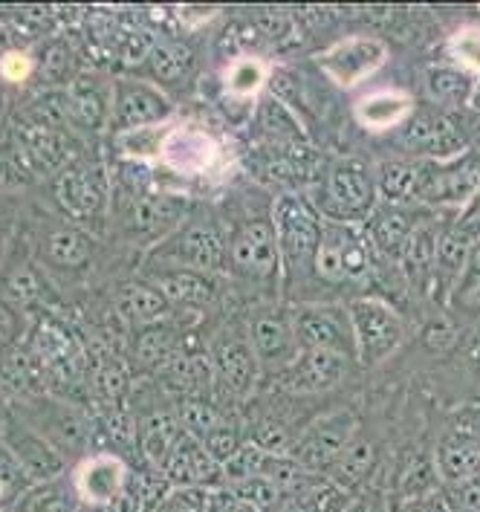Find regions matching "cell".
Here are the masks:
<instances>
[{
  "label": "cell",
  "mask_w": 480,
  "mask_h": 512,
  "mask_svg": "<svg viewBox=\"0 0 480 512\" xmlns=\"http://www.w3.org/2000/svg\"><path fill=\"white\" fill-rule=\"evenodd\" d=\"M376 171L359 157H339L327 165L313 206L330 223H368L376 215Z\"/></svg>",
  "instance_id": "6da1fadb"
},
{
  "label": "cell",
  "mask_w": 480,
  "mask_h": 512,
  "mask_svg": "<svg viewBox=\"0 0 480 512\" xmlns=\"http://www.w3.org/2000/svg\"><path fill=\"white\" fill-rule=\"evenodd\" d=\"M272 226L278 235L281 264L287 278L316 272V258L324 241V217L316 212V206L295 191H284L275 197Z\"/></svg>",
  "instance_id": "7a4b0ae2"
},
{
  "label": "cell",
  "mask_w": 480,
  "mask_h": 512,
  "mask_svg": "<svg viewBox=\"0 0 480 512\" xmlns=\"http://www.w3.org/2000/svg\"><path fill=\"white\" fill-rule=\"evenodd\" d=\"M12 411L41 437H47L64 458L84 460V449L90 446V420L79 405L38 394L29 400H15Z\"/></svg>",
  "instance_id": "3957f363"
},
{
  "label": "cell",
  "mask_w": 480,
  "mask_h": 512,
  "mask_svg": "<svg viewBox=\"0 0 480 512\" xmlns=\"http://www.w3.org/2000/svg\"><path fill=\"white\" fill-rule=\"evenodd\" d=\"M356 434H359L356 414L347 408H339V411L316 417L304 432L298 434L290 455L304 469H310L316 475H330V469L345 455V449L356 440Z\"/></svg>",
  "instance_id": "277c9868"
},
{
  "label": "cell",
  "mask_w": 480,
  "mask_h": 512,
  "mask_svg": "<svg viewBox=\"0 0 480 512\" xmlns=\"http://www.w3.org/2000/svg\"><path fill=\"white\" fill-rule=\"evenodd\" d=\"M350 322L356 333V359L362 365H379L400 348L405 324L402 316L382 298H359L350 307Z\"/></svg>",
  "instance_id": "5b68a950"
},
{
  "label": "cell",
  "mask_w": 480,
  "mask_h": 512,
  "mask_svg": "<svg viewBox=\"0 0 480 512\" xmlns=\"http://www.w3.org/2000/svg\"><path fill=\"white\" fill-rule=\"evenodd\" d=\"M174 105L157 84L139 79L113 81V108H110V125L119 134H134L145 128L165 125L171 119Z\"/></svg>",
  "instance_id": "8992f818"
},
{
  "label": "cell",
  "mask_w": 480,
  "mask_h": 512,
  "mask_svg": "<svg viewBox=\"0 0 480 512\" xmlns=\"http://www.w3.org/2000/svg\"><path fill=\"white\" fill-rule=\"evenodd\" d=\"M157 255L168 258L174 270L217 272L226 264V241L212 220H186L168 241L157 246Z\"/></svg>",
  "instance_id": "52a82bcc"
},
{
  "label": "cell",
  "mask_w": 480,
  "mask_h": 512,
  "mask_svg": "<svg viewBox=\"0 0 480 512\" xmlns=\"http://www.w3.org/2000/svg\"><path fill=\"white\" fill-rule=\"evenodd\" d=\"M480 194V168L466 157L420 162L417 200L426 206H469Z\"/></svg>",
  "instance_id": "ba28073f"
},
{
  "label": "cell",
  "mask_w": 480,
  "mask_h": 512,
  "mask_svg": "<svg viewBox=\"0 0 480 512\" xmlns=\"http://www.w3.org/2000/svg\"><path fill=\"white\" fill-rule=\"evenodd\" d=\"M229 261L243 278H252L258 284H275L284 264L272 220L243 223L229 243Z\"/></svg>",
  "instance_id": "9c48e42d"
},
{
  "label": "cell",
  "mask_w": 480,
  "mask_h": 512,
  "mask_svg": "<svg viewBox=\"0 0 480 512\" xmlns=\"http://www.w3.org/2000/svg\"><path fill=\"white\" fill-rule=\"evenodd\" d=\"M434 466L443 486L460 484L480 472V411H460L437 440Z\"/></svg>",
  "instance_id": "30bf717a"
},
{
  "label": "cell",
  "mask_w": 480,
  "mask_h": 512,
  "mask_svg": "<svg viewBox=\"0 0 480 512\" xmlns=\"http://www.w3.org/2000/svg\"><path fill=\"white\" fill-rule=\"evenodd\" d=\"M3 449L27 469V475L35 481V486L64 478L67 463H70L47 437H41L9 408L3 414Z\"/></svg>",
  "instance_id": "8fae6325"
},
{
  "label": "cell",
  "mask_w": 480,
  "mask_h": 512,
  "mask_svg": "<svg viewBox=\"0 0 480 512\" xmlns=\"http://www.w3.org/2000/svg\"><path fill=\"white\" fill-rule=\"evenodd\" d=\"M295 339L301 351H333L342 356H356V333L350 322V310L307 304L293 310Z\"/></svg>",
  "instance_id": "7c38bea8"
},
{
  "label": "cell",
  "mask_w": 480,
  "mask_h": 512,
  "mask_svg": "<svg viewBox=\"0 0 480 512\" xmlns=\"http://www.w3.org/2000/svg\"><path fill=\"white\" fill-rule=\"evenodd\" d=\"M131 463L113 452H96L76 463L73 484L79 492L81 504L93 510H107L113 501H119L131 484Z\"/></svg>",
  "instance_id": "4fadbf2b"
},
{
  "label": "cell",
  "mask_w": 480,
  "mask_h": 512,
  "mask_svg": "<svg viewBox=\"0 0 480 512\" xmlns=\"http://www.w3.org/2000/svg\"><path fill=\"white\" fill-rule=\"evenodd\" d=\"M402 148L426 160L449 162L466 157V134L449 113L414 110L402 131Z\"/></svg>",
  "instance_id": "5bb4252c"
},
{
  "label": "cell",
  "mask_w": 480,
  "mask_h": 512,
  "mask_svg": "<svg viewBox=\"0 0 480 512\" xmlns=\"http://www.w3.org/2000/svg\"><path fill=\"white\" fill-rule=\"evenodd\" d=\"M212 362L217 382L235 397V400H246L261 377V359L252 348V339L246 330L229 327L212 348Z\"/></svg>",
  "instance_id": "9a60e30c"
},
{
  "label": "cell",
  "mask_w": 480,
  "mask_h": 512,
  "mask_svg": "<svg viewBox=\"0 0 480 512\" xmlns=\"http://www.w3.org/2000/svg\"><path fill=\"white\" fill-rule=\"evenodd\" d=\"M388 61V47L379 38H347L333 44L327 53L319 55V67L336 81L339 87H356L368 81L376 70H382Z\"/></svg>",
  "instance_id": "2e32d148"
},
{
  "label": "cell",
  "mask_w": 480,
  "mask_h": 512,
  "mask_svg": "<svg viewBox=\"0 0 480 512\" xmlns=\"http://www.w3.org/2000/svg\"><path fill=\"white\" fill-rule=\"evenodd\" d=\"M249 339L261 359V368H267V371L284 374L295 362V356L301 353L298 339H295L293 310L267 307V310L255 313L249 322Z\"/></svg>",
  "instance_id": "e0dca14e"
},
{
  "label": "cell",
  "mask_w": 480,
  "mask_h": 512,
  "mask_svg": "<svg viewBox=\"0 0 480 512\" xmlns=\"http://www.w3.org/2000/svg\"><path fill=\"white\" fill-rule=\"evenodd\" d=\"M160 472L165 475V481L174 486V489H223L226 478H223V466L206 452V446L186 434L174 449L171 455L165 458L160 466Z\"/></svg>",
  "instance_id": "ac0fdd59"
},
{
  "label": "cell",
  "mask_w": 480,
  "mask_h": 512,
  "mask_svg": "<svg viewBox=\"0 0 480 512\" xmlns=\"http://www.w3.org/2000/svg\"><path fill=\"white\" fill-rule=\"evenodd\" d=\"M55 197L73 217H96L105 209L107 183L96 165H70L55 180Z\"/></svg>",
  "instance_id": "d6986e66"
},
{
  "label": "cell",
  "mask_w": 480,
  "mask_h": 512,
  "mask_svg": "<svg viewBox=\"0 0 480 512\" xmlns=\"http://www.w3.org/2000/svg\"><path fill=\"white\" fill-rule=\"evenodd\" d=\"M347 374V356L333 351H301L281 374V388L290 394H316L339 385Z\"/></svg>",
  "instance_id": "ffe728a7"
},
{
  "label": "cell",
  "mask_w": 480,
  "mask_h": 512,
  "mask_svg": "<svg viewBox=\"0 0 480 512\" xmlns=\"http://www.w3.org/2000/svg\"><path fill=\"white\" fill-rule=\"evenodd\" d=\"M188 200L183 194H148L136 200L134 229L148 241H168L186 223Z\"/></svg>",
  "instance_id": "44dd1931"
},
{
  "label": "cell",
  "mask_w": 480,
  "mask_h": 512,
  "mask_svg": "<svg viewBox=\"0 0 480 512\" xmlns=\"http://www.w3.org/2000/svg\"><path fill=\"white\" fill-rule=\"evenodd\" d=\"M417 229H420V220L417 217L411 215V212H405V209L391 206L385 212H376L368 220L365 235H368V241H371V246H374L379 258H388L394 264H402L405 249H408V243H411Z\"/></svg>",
  "instance_id": "7402d4cb"
},
{
  "label": "cell",
  "mask_w": 480,
  "mask_h": 512,
  "mask_svg": "<svg viewBox=\"0 0 480 512\" xmlns=\"http://www.w3.org/2000/svg\"><path fill=\"white\" fill-rule=\"evenodd\" d=\"M67 99H70V119L84 131H99L110 119L113 87L107 90V84H102V79L84 73L70 84Z\"/></svg>",
  "instance_id": "603a6c76"
},
{
  "label": "cell",
  "mask_w": 480,
  "mask_h": 512,
  "mask_svg": "<svg viewBox=\"0 0 480 512\" xmlns=\"http://www.w3.org/2000/svg\"><path fill=\"white\" fill-rule=\"evenodd\" d=\"M186 429L180 423L177 408L174 411H154L148 417L139 420V455L142 463L160 469L165 458L171 455V449L186 437Z\"/></svg>",
  "instance_id": "cb8c5ba5"
},
{
  "label": "cell",
  "mask_w": 480,
  "mask_h": 512,
  "mask_svg": "<svg viewBox=\"0 0 480 512\" xmlns=\"http://www.w3.org/2000/svg\"><path fill=\"white\" fill-rule=\"evenodd\" d=\"M162 374H165V382L174 391H180V400L183 397H209V391L217 382L212 353L186 351V348L180 351V356Z\"/></svg>",
  "instance_id": "d4e9b609"
},
{
  "label": "cell",
  "mask_w": 480,
  "mask_h": 512,
  "mask_svg": "<svg viewBox=\"0 0 480 512\" xmlns=\"http://www.w3.org/2000/svg\"><path fill=\"white\" fill-rule=\"evenodd\" d=\"M478 243L480 238H475L466 226L452 223L437 243V275L434 278H440L443 287H454V281L463 278L469 270L472 252Z\"/></svg>",
  "instance_id": "484cf974"
},
{
  "label": "cell",
  "mask_w": 480,
  "mask_h": 512,
  "mask_svg": "<svg viewBox=\"0 0 480 512\" xmlns=\"http://www.w3.org/2000/svg\"><path fill=\"white\" fill-rule=\"evenodd\" d=\"M437 243H440L437 229L428 223H420V229L414 232V238L405 249L402 278H408V284L420 293H428V284L437 275Z\"/></svg>",
  "instance_id": "4316f807"
},
{
  "label": "cell",
  "mask_w": 480,
  "mask_h": 512,
  "mask_svg": "<svg viewBox=\"0 0 480 512\" xmlns=\"http://www.w3.org/2000/svg\"><path fill=\"white\" fill-rule=\"evenodd\" d=\"M356 116L365 128L371 131H388L405 125L414 116V102L405 93H394V90H382V93H371L356 105Z\"/></svg>",
  "instance_id": "83f0119b"
},
{
  "label": "cell",
  "mask_w": 480,
  "mask_h": 512,
  "mask_svg": "<svg viewBox=\"0 0 480 512\" xmlns=\"http://www.w3.org/2000/svg\"><path fill=\"white\" fill-rule=\"evenodd\" d=\"M478 76L460 70L457 64H434L426 73V93L443 108H460L466 102H472Z\"/></svg>",
  "instance_id": "f1b7e54d"
},
{
  "label": "cell",
  "mask_w": 480,
  "mask_h": 512,
  "mask_svg": "<svg viewBox=\"0 0 480 512\" xmlns=\"http://www.w3.org/2000/svg\"><path fill=\"white\" fill-rule=\"evenodd\" d=\"M18 145L24 148V154L35 165V171L58 168L64 162V157H67L61 134L55 128H50V125H38V122L18 125Z\"/></svg>",
  "instance_id": "f546056e"
},
{
  "label": "cell",
  "mask_w": 480,
  "mask_h": 512,
  "mask_svg": "<svg viewBox=\"0 0 480 512\" xmlns=\"http://www.w3.org/2000/svg\"><path fill=\"white\" fill-rule=\"evenodd\" d=\"M417 180H420V162L388 160L376 168V189L388 206H405L417 200Z\"/></svg>",
  "instance_id": "4dcf8cb0"
},
{
  "label": "cell",
  "mask_w": 480,
  "mask_h": 512,
  "mask_svg": "<svg viewBox=\"0 0 480 512\" xmlns=\"http://www.w3.org/2000/svg\"><path fill=\"white\" fill-rule=\"evenodd\" d=\"M81 498L73 478H58L50 484H38L9 512H81Z\"/></svg>",
  "instance_id": "1f68e13d"
},
{
  "label": "cell",
  "mask_w": 480,
  "mask_h": 512,
  "mask_svg": "<svg viewBox=\"0 0 480 512\" xmlns=\"http://www.w3.org/2000/svg\"><path fill=\"white\" fill-rule=\"evenodd\" d=\"M258 128L267 145H307V131L301 128L293 110L272 96L258 105Z\"/></svg>",
  "instance_id": "d6a6232c"
},
{
  "label": "cell",
  "mask_w": 480,
  "mask_h": 512,
  "mask_svg": "<svg viewBox=\"0 0 480 512\" xmlns=\"http://www.w3.org/2000/svg\"><path fill=\"white\" fill-rule=\"evenodd\" d=\"M353 495L356 492H350V489L339 486L336 481H330L324 475L310 489L284 498V504H281L278 512H345L347 504L353 501Z\"/></svg>",
  "instance_id": "836d02e7"
},
{
  "label": "cell",
  "mask_w": 480,
  "mask_h": 512,
  "mask_svg": "<svg viewBox=\"0 0 480 512\" xmlns=\"http://www.w3.org/2000/svg\"><path fill=\"white\" fill-rule=\"evenodd\" d=\"M160 290L171 304L180 307H206L214 298V284L206 272L171 270L160 278Z\"/></svg>",
  "instance_id": "e575fe53"
},
{
  "label": "cell",
  "mask_w": 480,
  "mask_h": 512,
  "mask_svg": "<svg viewBox=\"0 0 480 512\" xmlns=\"http://www.w3.org/2000/svg\"><path fill=\"white\" fill-rule=\"evenodd\" d=\"M371 475H374V446L356 434V440L347 446L345 455L336 460V466L330 469L327 478L350 492H362V489H368Z\"/></svg>",
  "instance_id": "d590c367"
},
{
  "label": "cell",
  "mask_w": 480,
  "mask_h": 512,
  "mask_svg": "<svg viewBox=\"0 0 480 512\" xmlns=\"http://www.w3.org/2000/svg\"><path fill=\"white\" fill-rule=\"evenodd\" d=\"M183 351V342L177 336V330L165 327V324H148L142 327L139 339H136V356L139 362H145L148 368L165 371Z\"/></svg>",
  "instance_id": "8d00e7d4"
},
{
  "label": "cell",
  "mask_w": 480,
  "mask_h": 512,
  "mask_svg": "<svg viewBox=\"0 0 480 512\" xmlns=\"http://www.w3.org/2000/svg\"><path fill=\"white\" fill-rule=\"evenodd\" d=\"M171 301L165 298L160 287H148V284H134L119 296V313L134 324H157L165 319Z\"/></svg>",
  "instance_id": "74e56055"
},
{
  "label": "cell",
  "mask_w": 480,
  "mask_h": 512,
  "mask_svg": "<svg viewBox=\"0 0 480 512\" xmlns=\"http://www.w3.org/2000/svg\"><path fill=\"white\" fill-rule=\"evenodd\" d=\"M90 385H93V394L99 397L102 408L125 405V397H128V391H131V374H128L125 362H119V359H113V356H102V359L93 365Z\"/></svg>",
  "instance_id": "f35d334b"
},
{
  "label": "cell",
  "mask_w": 480,
  "mask_h": 512,
  "mask_svg": "<svg viewBox=\"0 0 480 512\" xmlns=\"http://www.w3.org/2000/svg\"><path fill=\"white\" fill-rule=\"evenodd\" d=\"M165 154L180 168L200 171L206 162L212 160V142L203 134H194V131H174V134H168Z\"/></svg>",
  "instance_id": "ab89813d"
},
{
  "label": "cell",
  "mask_w": 480,
  "mask_h": 512,
  "mask_svg": "<svg viewBox=\"0 0 480 512\" xmlns=\"http://www.w3.org/2000/svg\"><path fill=\"white\" fill-rule=\"evenodd\" d=\"M93 243L79 229H55L47 238V258L58 267H81L90 261Z\"/></svg>",
  "instance_id": "60d3db41"
},
{
  "label": "cell",
  "mask_w": 480,
  "mask_h": 512,
  "mask_svg": "<svg viewBox=\"0 0 480 512\" xmlns=\"http://www.w3.org/2000/svg\"><path fill=\"white\" fill-rule=\"evenodd\" d=\"M148 61L160 81H180L186 79L188 70L194 67V53L180 41H160Z\"/></svg>",
  "instance_id": "b9f144b4"
},
{
  "label": "cell",
  "mask_w": 480,
  "mask_h": 512,
  "mask_svg": "<svg viewBox=\"0 0 480 512\" xmlns=\"http://www.w3.org/2000/svg\"><path fill=\"white\" fill-rule=\"evenodd\" d=\"M177 414H180V423L191 437L203 440L206 434L212 432L214 426H220L226 417L209 397H183L177 403Z\"/></svg>",
  "instance_id": "7bdbcfd3"
},
{
  "label": "cell",
  "mask_w": 480,
  "mask_h": 512,
  "mask_svg": "<svg viewBox=\"0 0 480 512\" xmlns=\"http://www.w3.org/2000/svg\"><path fill=\"white\" fill-rule=\"evenodd\" d=\"M32 486H35V481L29 478L27 469L3 449V452H0V489H3V492H0V501H3V512L12 510Z\"/></svg>",
  "instance_id": "ee69618b"
},
{
  "label": "cell",
  "mask_w": 480,
  "mask_h": 512,
  "mask_svg": "<svg viewBox=\"0 0 480 512\" xmlns=\"http://www.w3.org/2000/svg\"><path fill=\"white\" fill-rule=\"evenodd\" d=\"M264 460H267V452L261 446H255L252 440H246V446L240 449L238 455L223 463L226 486H235L249 481V478H258L264 472Z\"/></svg>",
  "instance_id": "f6af8a7d"
},
{
  "label": "cell",
  "mask_w": 480,
  "mask_h": 512,
  "mask_svg": "<svg viewBox=\"0 0 480 512\" xmlns=\"http://www.w3.org/2000/svg\"><path fill=\"white\" fill-rule=\"evenodd\" d=\"M200 443H203V446H206V452H209V455L223 466L226 460L235 458L240 449L246 446V437H243V432H240L232 420H223V423H220V426H214L212 432L206 434Z\"/></svg>",
  "instance_id": "bcb514c9"
},
{
  "label": "cell",
  "mask_w": 480,
  "mask_h": 512,
  "mask_svg": "<svg viewBox=\"0 0 480 512\" xmlns=\"http://www.w3.org/2000/svg\"><path fill=\"white\" fill-rule=\"evenodd\" d=\"M226 489H232V492L240 495L243 501L255 504L258 510H264V512H278L281 510V504H284V492L272 484L267 475L249 478V481H243V484L226 486Z\"/></svg>",
  "instance_id": "7dc6e473"
},
{
  "label": "cell",
  "mask_w": 480,
  "mask_h": 512,
  "mask_svg": "<svg viewBox=\"0 0 480 512\" xmlns=\"http://www.w3.org/2000/svg\"><path fill=\"white\" fill-rule=\"evenodd\" d=\"M267 81V70L261 67V61L255 58H240L232 64L229 76H226V87L235 96H255Z\"/></svg>",
  "instance_id": "c3c4849f"
},
{
  "label": "cell",
  "mask_w": 480,
  "mask_h": 512,
  "mask_svg": "<svg viewBox=\"0 0 480 512\" xmlns=\"http://www.w3.org/2000/svg\"><path fill=\"white\" fill-rule=\"evenodd\" d=\"M449 55H452V64L480 79V29H460L449 41Z\"/></svg>",
  "instance_id": "681fc988"
},
{
  "label": "cell",
  "mask_w": 480,
  "mask_h": 512,
  "mask_svg": "<svg viewBox=\"0 0 480 512\" xmlns=\"http://www.w3.org/2000/svg\"><path fill=\"white\" fill-rule=\"evenodd\" d=\"M209 489H174L162 498L154 512H209Z\"/></svg>",
  "instance_id": "f907efd6"
},
{
  "label": "cell",
  "mask_w": 480,
  "mask_h": 512,
  "mask_svg": "<svg viewBox=\"0 0 480 512\" xmlns=\"http://www.w3.org/2000/svg\"><path fill=\"white\" fill-rule=\"evenodd\" d=\"M269 93H272V99H278L281 105H287L290 110L304 96L301 93V81H298V76L290 67H272V73H269Z\"/></svg>",
  "instance_id": "816d5d0a"
},
{
  "label": "cell",
  "mask_w": 480,
  "mask_h": 512,
  "mask_svg": "<svg viewBox=\"0 0 480 512\" xmlns=\"http://www.w3.org/2000/svg\"><path fill=\"white\" fill-rule=\"evenodd\" d=\"M452 512H480V472L460 481V484L446 486Z\"/></svg>",
  "instance_id": "f5cc1de1"
},
{
  "label": "cell",
  "mask_w": 480,
  "mask_h": 512,
  "mask_svg": "<svg viewBox=\"0 0 480 512\" xmlns=\"http://www.w3.org/2000/svg\"><path fill=\"white\" fill-rule=\"evenodd\" d=\"M394 512H452V504H449V495L443 486V489H434V492L417 495V498H397Z\"/></svg>",
  "instance_id": "db71d44e"
},
{
  "label": "cell",
  "mask_w": 480,
  "mask_h": 512,
  "mask_svg": "<svg viewBox=\"0 0 480 512\" xmlns=\"http://www.w3.org/2000/svg\"><path fill=\"white\" fill-rule=\"evenodd\" d=\"M154 47H157V44H154V38H148V32L134 29V32H128V35H122V41H119V58H122L125 64H139V61L151 58Z\"/></svg>",
  "instance_id": "11a10c76"
},
{
  "label": "cell",
  "mask_w": 480,
  "mask_h": 512,
  "mask_svg": "<svg viewBox=\"0 0 480 512\" xmlns=\"http://www.w3.org/2000/svg\"><path fill=\"white\" fill-rule=\"evenodd\" d=\"M38 67H41L47 76H53V79H58L61 73H67V67H70V50H67V44H64V41H50V44L41 50Z\"/></svg>",
  "instance_id": "9f6ffc18"
},
{
  "label": "cell",
  "mask_w": 480,
  "mask_h": 512,
  "mask_svg": "<svg viewBox=\"0 0 480 512\" xmlns=\"http://www.w3.org/2000/svg\"><path fill=\"white\" fill-rule=\"evenodd\" d=\"M345 512H394V501L385 492L368 486V489L353 495V501L347 504Z\"/></svg>",
  "instance_id": "6f0895ef"
},
{
  "label": "cell",
  "mask_w": 480,
  "mask_h": 512,
  "mask_svg": "<svg viewBox=\"0 0 480 512\" xmlns=\"http://www.w3.org/2000/svg\"><path fill=\"white\" fill-rule=\"evenodd\" d=\"M209 512H264L258 510L255 504H249V501H243L240 495H235L232 489H214L212 495H209Z\"/></svg>",
  "instance_id": "680465c9"
},
{
  "label": "cell",
  "mask_w": 480,
  "mask_h": 512,
  "mask_svg": "<svg viewBox=\"0 0 480 512\" xmlns=\"http://www.w3.org/2000/svg\"><path fill=\"white\" fill-rule=\"evenodd\" d=\"M255 29H258L264 38H269V41L284 38V35L290 32V15H284V12H264V15H258Z\"/></svg>",
  "instance_id": "91938a15"
},
{
  "label": "cell",
  "mask_w": 480,
  "mask_h": 512,
  "mask_svg": "<svg viewBox=\"0 0 480 512\" xmlns=\"http://www.w3.org/2000/svg\"><path fill=\"white\" fill-rule=\"evenodd\" d=\"M29 70H32V58H27V55H21V53L3 55V73H6V79H12V81L27 79Z\"/></svg>",
  "instance_id": "94428289"
},
{
  "label": "cell",
  "mask_w": 480,
  "mask_h": 512,
  "mask_svg": "<svg viewBox=\"0 0 480 512\" xmlns=\"http://www.w3.org/2000/svg\"><path fill=\"white\" fill-rule=\"evenodd\" d=\"M9 293L15 298H21V301H27V298L38 296V278L35 275H29V272H18V275H12V281H9Z\"/></svg>",
  "instance_id": "6125c7cd"
},
{
  "label": "cell",
  "mask_w": 480,
  "mask_h": 512,
  "mask_svg": "<svg viewBox=\"0 0 480 512\" xmlns=\"http://www.w3.org/2000/svg\"><path fill=\"white\" fill-rule=\"evenodd\" d=\"M466 272H469V275H472V278L480 284V243L475 246V252H472V261H469V270Z\"/></svg>",
  "instance_id": "be15d7a7"
},
{
  "label": "cell",
  "mask_w": 480,
  "mask_h": 512,
  "mask_svg": "<svg viewBox=\"0 0 480 512\" xmlns=\"http://www.w3.org/2000/svg\"><path fill=\"white\" fill-rule=\"evenodd\" d=\"M469 105H472V110L480 116V79L478 84H475V93H472V102H469Z\"/></svg>",
  "instance_id": "e7e4bbea"
}]
</instances>
